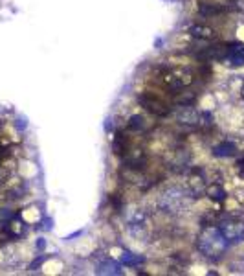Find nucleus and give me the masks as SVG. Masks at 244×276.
<instances>
[{
    "mask_svg": "<svg viewBox=\"0 0 244 276\" xmlns=\"http://www.w3.org/2000/svg\"><path fill=\"white\" fill-rule=\"evenodd\" d=\"M228 247H230L228 239L222 236L219 227H213V225L202 228L196 237V249L207 260H220L226 254Z\"/></svg>",
    "mask_w": 244,
    "mask_h": 276,
    "instance_id": "f257e3e1",
    "label": "nucleus"
},
{
    "mask_svg": "<svg viewBox=\"0 0 244 276\" xmlns=\"http://www.w3.org/2000/svg\"><path fill=\"white\" fill-rule=\"evenodd\" d=\"M187 206V194L180 188L165 190L158 199V208L165 213H180Z\"/></svg>",
    "mask_w": 244,
    "mask_h": 276,
    "instance_id": "f03ea898",
    "label": "nucleus"
},
{
    "mask_svg": "<svg viewBox=\"0 0 244 276\" xmlns=\"http://www.w3.org/2000/svg\"><path fill=\"white\" fill-rule=\"evenodd\" d=\"M219 230L222 232V236L228 239L230 245L244 241V219H239V218L222 219L219 223Z\"/></svg>",
    "mask_w": 244,
    "mask_h": 276,
    "instance_id": "7ed1b4c3",
    "label": "nucleus"
},
{
    "mask_svg": "<svg viewBox=\"0 0 244 276\" xmlns=\"http://www.w3.org/2000/svg\"><path fill=\"white\" fill-rule=\"evenodd\" d=\"M162 81L169 90H182L193 81V76L191 72L182 70V68H169V70L163 72Z\"/></svg>",
    "mask_w": 244,
    "mask_h": 276,
    "instance_id": "20e7f679",
    "label": "nucleus"
},
{
    "mask_svg": "<svg viewBox=\"0 0 244 276\" xmlns=\"http://www.w3.org/2000/svg\"><path fill=\"white\" fill-rule=\"evenodd\" d=\"M177 120L184 126H200L202 112H198L193 105H180L177 111Z\"/></svg>",
    "mask_w": 244,
    "mask_h": 276,
    "instance_id": "39448f33",
    "label": "nucleus"
},
{
    "mask_svg": "<svg viewBox=\"0 0 244 276\" xmlns=\"http://www.w3.org/2000/svg\"><path fill=\"white\" fill-rule=\"evenodd\" d=\"M140 103H142L147 111L156 114V116H165L169 112V107L163 102H160L158 98H154L153 94H144V96H140Z\"/></svg>",
    "mask_w": 244,
    "mask_h": 276,
    "instance_id": "423d86ee",
    "label": "nucleus"
},
{
    "mask_svg": "<svg viewBox=\"0 0 244 276\" xmlns=\"http://www.w3.org/2000/svg\"><path fill=\"white\" fill-rule=\"evenodd\" d=\"M206 177L202 173V170H193L189 173V182H187V192L193 195H200L206 192Z\"/></svg>",
    "mask_w": 244,
    "mask_h": 276,
    "instance_id": "0eeeda50",
    "label": "nucleus"
},
{
    "mask_svg": "<svg viewBox=\"0 0 244 276\" xmlns=\"http://www.w3.org/2000/svg\"><path fill=\"white\" fill-rule=\"evenodd\" d=\"M228 63L233 67H242L244 65V44H231L226 52Z\"/></svg>",
    "mask_w": 244,
    "mask_h": 276,
    "instance_id": "6e6552de",
    "label": "nucleus"
},
{
    "mask_svg": "<svg viewBox=\"0 0 244 276\" xmlns=\"http://www.w3.org/2000/svg\"><path fill=\"white\" fill-rule=\"evenodd\" d=\"M237 153V147H235L233 142L226 140V142H220L213 147V155L220 157V159H224V157H233Z\"/></svg>",
    "mask_w": 244,
    "mask_h": 276,
    "instance_id": "1a4fd4ad",
    "label": "nucleus"
},
{
    "mask_svg": "<svg viewBox=\"0 0 244 276\" xmlns=\"http://www.w3.org/2000/svg\"><path fill=\"white\" fill-rule=\"evenodd\" d=\"M189 34L195 37V39H200V41H210L215 37V32L211 28H207V26H191V29H189Z\"/></svg>",
    "mask_w": 244,
    "mask_h": 276,
    "instance_id": "9d476101",
    "label": "nucleus"
},
{
    "mask_svg": "<svg viewBox=\"0 0 244 276\" xmlns=\"http://www.w3.org/2000/svg\"><path fill=\"white\" fill-rule=\"evenodd\" d=\"M97 274H121V267L120 263L112 262V260H105L97 265Z\"/></svg>",
    "mask_w": 244,
    "mask_h": 276,
    "instance_id": "9b49d317",
    "label": "nucleus"
},
{
    "mask_svg": "<svg viewBox=\"0 0 244 276\" xmlns=\"http://www.w3.org/2000/svg\"><path fill=\"white\" fill-rule=\"evenodd\" d=\"M206 194L210 195V199H213V201H219V203L226 199V192L220 188L219 184H211V186H207Z\"/></svg>",
    "mask_w": 244,
    "mask_h": 276,
    "instance_id": "f8f14e48",
    "label": "nucleus"
},
{
    "mask_svg": "<svg viewBox=\"0 0 244 276\" xmlns=\"http://www.w3.org/2000/svg\"><path fill=\"white\" fill-rule=\"evenodd\" d=\"M145 118L142 116V114H134V116H130V120H129V127L132 129V131H144L145 129Z\"/></svg>",
    "mask_w": 244,
    "mask_h": 276,
    "instance_id": "ddd939ff",
    "label": "nucleus"
},
{
    "mask_svg": "<svg viewBox=\"0 0 244 276\" xmlns=\"http://www.w3.org/2000/svg\"><path fill=\"white\" fill-rule=\"evenodd\" d=\"M123 263L129 267H136V265H140V263H144V256H134L132 252H125Z\"/></svg>",
    "mask_w": 244,
    "mask_h": 276,
    "instance_id": "4468645a",
    "label": "nucleus"
},
{
    "mask_svg": "<svg viewBox=\"0 0 244 276\" xmlns=\"http://www.w3.org/2000/svg\"><path fill=\"white\" fill-rule=\"evenodd\" d=\"M242 98H244V83H242Z\"/></svg>",
    "mask_w": 244,
    "mask_h": 276,
    "instance_id": "2eb2a0df",
    "label": "nucleus"
}]
</instances>
